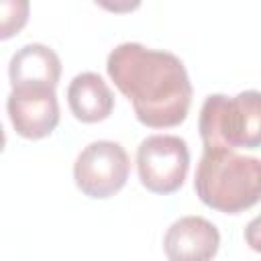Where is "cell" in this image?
Masks as SVG:
<instances>
[{
	"label": "cell",
	"instance_id": "9",
	"mask_svg": "<svg viewBox=\"0 0 261 261\" xmlns=\"http://www.w3.org/2000/svg\"><path fill=\"white\" fill-rule=\"evenodd\" d=\"M67 104L77 120L100 122L110 116L114 108V96L102 75L94 71H82L67 86Z\"/></svg>",
	"mask_w": 261,
	"mask_h": 261
},
{
	"label": "cell",
	"instance_id": "1",
	"mask_svg": "<svg viewBox=\"0 0 261 261\" xmlns=\"http://www.w3.org/2000/svg\"><path fill=\"white\" fill-rule=\"evenodd\" d=\"M106 71L141 124L171 128L186 120L194 90L177 55L126 41L108 53Z\"/></svg>",
	"mask_w": 261,
	"mask_h": 261
},
{
	"label": "cell",
	"instance_id": "3",
	"mask_svg": "<svg viewBox=\"0 0 261 261\" xmlns=\"http://www.w3.org/2000/svg\"><path fill=\"white\" fill-rule=\"evenodd\" d=\"M204 149H257L261 147V92L245 90L237 96H206L200 118Z\"/></svg>",
	"mask_w": 261,
	"mask_h": 261
},
{
	"label": "cell",
	"instance_id": "10",
	"mask_svg": "<svg viewBox=\"0 0 261 261\" xmlns=\"http://www.w3.org/2000/svg\"><path fill=\"white\" fill-rule=\"evenodd\" d=\"M245 241H247V245H249L253 251L261 253V214L255 216V218L245 226Z\"/></svg>",
	"mask_w": 261,
	"mask_h": 261
},
{
	"label": "cell",
	"instance_id": "8",
	"mask_svg": "<svg viewBox=\"0 0 261 261\" xmlns=\"http://www.w3.org/2000/svg\"><path fill=\"white\" fill-rule=\"evenodd\" d=\"M61 75L59 55L43 43H27L16 49L8 63L10 86H51L57 88Z\"/></svg>",
	"mask_w": 261,
	"mask_h": 261
},
{
	"label": "cell",
	"instance_id": "6",
	"mask_svg": "<svg viewBox=\"0 0 261 261\" xmlns=\"http://www.w3.org/2000/svg\"><path fill=\"white\" fill-rule=\"evenodd\" d=\"M6 110L14 130L24 139H45L59 124V102L51 86H12Z\"/></svg>",
	"mask_w": 261,
	"mask_h": 261
},
{
	"label": "cell",
	"instance_id": "7",
	"mask_svg": "<svg viewBox=\"0 0 261 261\" xmlns=\"http://www.w3.org/2000/svg\"><path fill=\"white\" fill-rule=\"evenodd\" d=\"M218 247V228L202 216L177 218L163 237V251L169 261H212Z\"/></svg>",
	"mask_w": 261,
	"mask_h": 261
},
{
	"label": "cell",
	"instance_id": "4",
	"mask_svg": "<svg viewBox=\"0 0 261 261\" xmlns=\"http://www.w3.org/2000/svg\"><path fill=\"white\" fill-rule=\"evenodd\" d=\"M141 184L153 194H173L190 169L188 143L177 135H151L137 149Z\"/></svg>",
	"mask_w": 261,
	"mask_h": 261
},
{
	"label": "cell",
	"instance_id": "5",
	"mask_svg": "<svg viewBox=\"0 0 261 261\" xmlns=\"http://www.w3.org/2000/svg\"><path fill=\"white\" fill-rule=\"evenodd\" d=\"M130 159L116 141H94L82 149L73 163L75 186L88 198L104 200L120 192L128 179Z\"/></svg>",
	"mask_w": 261,
	"mask_h": 261
},
{
	"label": "cell",
	"instance_id": "2",
	"mask_svg": "<svg viewBox=\"0 0 261 261\" xmlns=\"http://www.w3.org/2000/svg\"><path fill=\"white\" fill-rule=\"evenodd\" d=\"M194 190L208 208L239 214L261 202V159L234 149H204Z\"/></svg>",
	"mask_w": 261,
	"mask_h": 261
}]
</instances>
